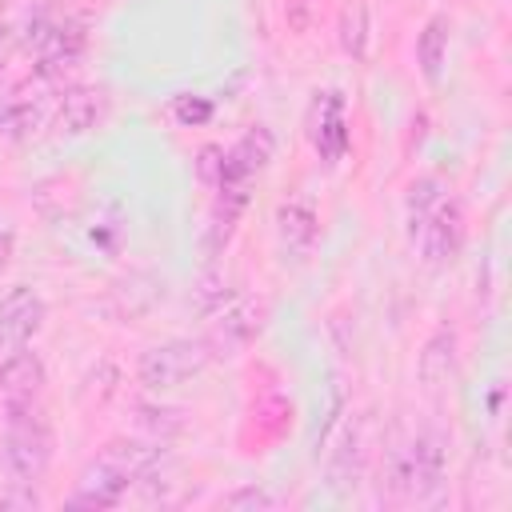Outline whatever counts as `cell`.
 <instances>
[{"label": "cell", "mask_w": 512, "mask_h": 512, "mask_svg": "<svg viewBox=\"0 0 512 512\" xmlns=\"http://www.w3.org/2000/svg\"><path fill=\"white\" fill-rule=\"evenodd\" d=\"M404 220H408V236L420 248L428 268L452 264L456 252L464 248V208L436 176H420L408 184Z\"/></svg>", "instance_id": "obj_1"}, {"label": "cell", "mask_w": 512, "mask_h": 512, "mask_svg": "<svg viewBox=\"0 0 512 512\" xmlns=\"http://www.w3.org/2000/svg\"><path fill=\"white\" fill-rule=\"evenodd\" d=\"M444 472H448L444 440L436 432H416L412 440L396 444L384 456V480H380V488H384L388 500L424 504V500H432L444 488Z\"/></svg>", "instance_id": "obj_2"}, {"label": "cell", "mask_w": 512, "mask_h": 512, "mask_svg": "<svg viewBox=\"0 0 512 512\" xmlns=\"http://www.w3.org/2000/svg\"><path fill=\"white\" fill-rule=\"evenodd\" d=\"M52 464V424L36 404L4 408V468L16 484H40Z\"/></svg>", "instance_id": "obj_3"}, {"label": "cell", "mask_w": 512, "mask_h": 512, "mask_svg": "<svg viewBox=\"0 0 512 512\" xmlns=\"http://www.w3.org/2000/svg\"><path fill=\"white\" fill-rule=\"evenodd\" d=\"M208 344L196 336V340H164V344H152L140 352L136 360V380L148 388V392H168V388H180L188 380H196L204 368H208Z\"/></svg>", "instance_id": "obj_4"}, {"label": "cell", "mask_w": 512, "mask_h": 512, "mask_svg": "<svg viewBox=\"0 0 512 512\" xmlns=\"http://www.w3.org/2000/svg\"><path fill=\"white\" fill-rule=\"evenodd\" d=\"M264 320H268V300L244 296V300L224 304V308L212 316V324H208V332H204L200 340L208 344V356H212V360H232V356H240V352L260 336Z\"/></svg>", "instance_id": "obj_5"}, {"label": "cell", "mask_w": 512, "mask_h": 512, "mask_svg": "<svg viewBox=\"0 0 512 512\" xmlns=\"http://www.w3.org/2000/svg\"><path fill=\"white\" fill-rule=\"evenodd\" d=\"M368 456H372V416H356L344 424L332 456H328V488L336 496L352 492L360 480H364V468H368Z\"/></svg>", "instance_id": "obj_6"}, {"label": "cell", "mask_w": 512, "mask_h": 512, "mask_svg": "<svg viewBox=\"0 0 512 512\" xmlns=\"http://www.w3.org/2000/svg\"><path fill=\"white\" fill-rule=\"evenodd\" d=\"M44 316H48V308H44V296L36 288H28V284L8 288L0 296V352L8 356L16 348H24L40 332Z\"/></svg>", "instance_id": "obj_7"}, {"label": "cell", "mask_w": 512, "mask_h": 512, "mask_svg": "<svg viewBox=\"0 0 512 512\" xmlns=\"http://www.w3.org/2000/svg\"><path fill=\"white\" fill-rule=\"evenodd\" d=\"M28 44H36V76L52 80L68 68H76V60L84 56V28L72 20H56V24H36V36H28Z\"/></svg>", "instance_id": "obj_8"}, {"label": "cell", "mask_w": 512, "mask_h": 512, "mask_svg": "<svg viewBox=\"0 0 512 512\" xmlns=\"http://www.w3.org/2000/svg\"><path fill=\"white\" fill-rule=\"evenodd\" d=\"M308 140L312 148L336 164L344 152H348V116H344V96L336 88H324L312 96V108H308Z\"/></svg>", "instance_id": "obj_9"}, {"label": "cell", "mask_w": 512, "mask_h": 512, "mask_svg": "<svg viewBox=\"0 0 512 512\" xmlns=\"http://www.w3.org/2000/svg\"><path fill=\"white\" fill-rule=\"evenodd\" d=\"M132 484H136V480H132L124 468H116V464L100 452V456L88 460V468L80 472V480H76V488H72V496H68V508H112V504H120V500L128 496Z\"/></svg>", "instance_id": "obj_10"}, {"label": "cell", "mask_w": 512, "mask_h": 512, "mask_svg": "<svg viewBox=\"0 0 512 512\" xmlns=\"http://www.w3.org/2000/svg\"><path fill=\"white\" fill-rule=\"evenodd\" d=\"M48 372L44 360L24 344L16 352H8L0 360V408H20V404H36L44 396Z\"/></svg>", "instance_id": "obj_11"}, {"label": "cell", "mask_w": 512, "mask_h": 512, "mask_svg": "<svg viewBox=\"0 0 512 512\" xmlns=\"http://www.w3.org/2000/svg\"><path fill=\"white\" fill-rule=\"evenodd\" d=\"M276 156V136L268 124H252L228 152H224V168H220V180L216 184H252L268 160Z\"/></svg>", "instance_id": "obj_12"}, {"label": "cell", "mask_w": 512, "mask_h": 512, "mask_svg": "<svg viewBox=\"0 0 512 512\" xmlns=\"http://www.w3.org/2000/svg\"><path fill=\"white\" fill-rule=\"evenodd\" d=\"M52 120L64 136H88L100 120H104V92L100 88H64Z\"/></svg>", "instance_id": "obj_13"}, {"label": "cell", "mask_w": 512, "mask_h": 512, "mask_svg": "<svg viewBox=\"0 0 512 512\" xmlns=\"http://www.w3.org/2000/svg\"><path fill=\"white\" fill-rule=\"evenodd\" d=\"M276 232H280L284 252H292L296 260H304V256L316 248L320 216H316L312 204H304V200H284V204L276 208Z\"/></svg>", "instance_id": "obj_14"}, {"label": "cell", "mask_w": 512, "mask_h": 512, "mask_svg": "<svg viewBox=\"0 0 512 512\" xmlns=\"http://www.w3.org/2000/svg\"><path fill=\"white\" fill-rule=\"evenodd\" d=\"M44 120H48V100H44V96L24 92V88L0 96V136L24 140V136H32Z\"/></svg>", "instance_id": "obj_15"}, {"label": "cell", "mask_w": 512, "mask_h": 512, "mask_svg": "<svg viewBox=\"0 0 512 512\" xmlns=\"http://www.w3.org/2000/svg\"><path fill=\"white\" fill-rule=\"evenodd\" d=\"M452 364H456V332H452L448 324H440V328L424 340V348H420V356H416V376H420V384H424L428 392H436V388L452 376Z\"/></svg>", "instance_id": "obj_16"}, {"label": "cell", "mask_w": 512, "mask_h": 512, "mask_svg": "<svg viewBox=\"0 0 512 512\" xmlns=\"http://www.w3.org/2000/svg\"><path fill=\"white\" fill-rule=\"evenodd\" d=\"M448 32H452L448 16H432L420 28V36H416V64H420V76L428 84H440V76H444V64H448Z\"/></svg>", "instance_id": "obj_17"}, {"label": "cell", "mask_w": 512, "mask_h": 512, "mask_svg": "<svg viewBox=\"0 0 512 512\" xmlns=\"http://www.w3.org/2000/svg\"><path fill=\"white\" fill-rule=\"evenodd\" d=\"M336 36H340V48L360 64L368 60V44H372V16H368V4L364 0H348L340 8V20H336Z\"/></svg>", "instance_id": "obj_18"}, {"label": "cell", "mask_w": 512, "mask_h": 512, "mask_svg": "<svg viewBox=\"0 0 512 512\" xmlns=\"http://www.w3.org/2000/svg\"><path fill=\"white\" fill-rule=\"evenodd\" d=\"M132 428L140 436H148V440L168 444L176 432H184V412L168 408V404H136L132 408Z\"/></svg>", "instance_id": "obj_19"}, {"label": "cell", "mask_w": 512, "mask_h": 512, "mask_svg": "<svg viewBox=\"0 0 512 512\" xmlns=\"http://www.w3.org/2000/svg\"><path fill=\"white\" fill-rule=\"evenodd\" d=\"M220 508H236V512H268L276 508V496L264 484H240L232 492L220 496Z\"/></svg>", "instance_id": "obj_20"}, {"label": "cell", "mask_w": 512, "mask_h": 512, "mask_svg": "<svg viewBox=\"0 0 512 512\" xmlns=\"http://www.w3.org/2000/svg\"><path fill=\"white\" fill-rule=\"evenodd\" d=\"M172 116H176L184 128L208 124V120H212V100H208V96H176V100H172Z\"/></svg>", "instance_id": "obj_21"}, {"label": "cell", "mask_w": 512, "mask_h": 512, "mask_svg": "<svg viewBox=\"0 0 512 512\" xmlns=\"http://www.w3.org/2000/svg\"><path fill=\"white\" fill-rule=\"evenodd\" d=\"M224 300H228V284H224L220 276H208V280L200 284V292H196V308H200L204 316H216V312L224 308Z\"/></svg>", "instance_id": "obj_22"}, {"label": "cell", "mask_w": 512, "mask_h": 512, "mask_svg": "<svg viewBox=\"0 0 512 512\" xmlns=\"http://www.w3.org/2000/svg\"><path fill=\"white\" fill-rule=\"evenodd\" d=\"M220 168H224V152H220L216 144L200 148V160H196V172H200V180L216 188V180H220Z\"/></svg>", "instance_id": "obj_23"}, {"label": "cell", "mask_w": 512, "mask_h": 512, "mask_svg": "<svg viewBox=\"0 0 512 512\" xmlns=\"http://www.w3.org/2000/svg\"><path fill=\"white\" fill-rule=\"evenodd\" d=\"M12 248H16L12 228H0V276H4V272H8V264H12Z\"/></svg>", "instance_id": "obj_24"}, {"label": "cell", "mask_w": 512, "mask_h": 512, "mask_svg": "<svg viewBox=\"0 0 512 512\" xmlns=\"http://www.w3.org/2000/svg\"><path fill=\"white\" fill-rule=\"evenodd\" d=\"M12 48H16V32L8 24H0V68L12 60Z\"/></svg>", "instance_id": "obj_25"}]
</instances>
